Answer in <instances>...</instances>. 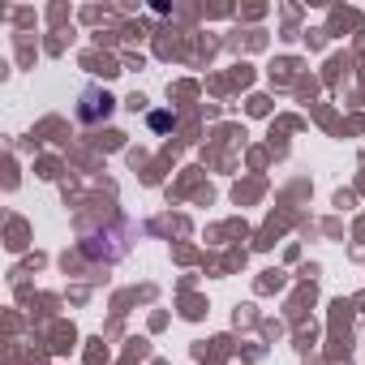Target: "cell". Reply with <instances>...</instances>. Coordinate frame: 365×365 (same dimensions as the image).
Listing matches in <instances>:
<instances>
[{
  "instance_id": "7a4b0ae2",
  "label": "cell",
  "mask_w": 365,
  "mask_h": 365,
  "mask_svg": "<svg viewBox=\"0 0 365 365\" xmlns=\"http://www.w3.org/2000/svg\"><path fill=\"white\" fill-rule=\"evenodd\" d=\"M172 125V112H150V129H168Z\"/></svg>"
},
{
  "instance_id": "6da1fadb",
  "label": "cell",
  "mask_w": 365,
  "mask_h": 365,
  "mask_svg": "<svg viewBox=\"0 0 365 365\" xmlns=\"http://www.w3.org/2000/svg\"><path fill=\"white\" fill-rule=\"evenodd\" d=\"M108 112H112V95H99V91L82 95V108H78L82 120H95V116H108Z\"/></svg>"
}]
</instances>
